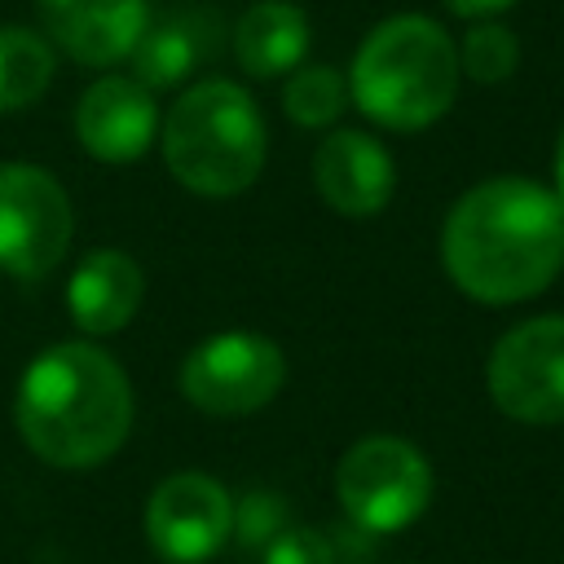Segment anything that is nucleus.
Returning <instances> with one entry per match:
<instances>
[{
  "label": "nucleus",
  "mask_w": 564,
  "mask_h": 564,
  "mask_svg": "<svg viewBox=\"0 0 564 564\" xmlns=\"http://www.w3.org/2000/svg\"><path fill=\"white\" fill-rule=\"evenodd\" d=\"M348 101V79L335 66H295L282 88V110L300 128H330Z\"/></svg>",
  "instance_id": "f3484780"
},
{
  "label": "nucleus",
  "mask_w": 564,
  "mask_h": 564,
  "mask_svg": "<svg viewBox=\"0 0 564 564\" xmlns=\"http://www.w3.org/2000/svg\"><path fill=\"white\" fill-rule=\"evenodd\" d=\"M308 53V18L286 0H256L234 22V57L251 79L286 75Z\"/></svg>",
  "instance_id": "2eb2a0df"
},
{
  "label": "nucleus",
  "mask_w": 564,
  "mask_h": 564,
  "mask_svg": "<svg viewBox=\"0 0 564 564\" xmlns=\"http://www.w3.org/2000/svg\"><path fill=\"white\" fill-rule=\"evenodd\" d=\"M436 489L427 454L405 436H361L335 463V498L352 529L361 533H401L414 524Z\"/></svg>",
  "instance_id": "39448f33"
},
{
  "label": "nucleus",
  "mask_w": 564,
  "mask_h": 564,
  "mask_svg": "<svg viewBox=\"0 0 564 564\" xmlns=\"http://www.w3.org/2000/svg\"><path fill=\"white\" fill-rule=\"evenodd\" d=\"M220 44V22L212 9H167L150 18L132 48V79L150 93L176 88L194 66H203Z\"/></svg>",
  "instance_id": "4468645a"
},
{
  "label": "nucleus",
  "mask_w": 564,
  "mask_h": 564,
  "mask_svg": "<svg viewBox=\"0 0 564 564\" xmlns=\"http://www.w3.org/2000/svg\"><path fill=\"white\" fill-rule=\"evenodd\" d=\"M520 66V40L502 22H471L458 44V75L476 84H502Z\"/></svg>",
  "instance_id": "a211bd4d"
},
{
  "label": "nucleus",
  "mask_w": 564,
  "mask_h": 564,
  "mask_svg": "<svg viewBox=\"0 0 564 564\" xmlns=\"http://www.w3.org/2000/svg\"><path fill=\"white\" fill-rule=\"evenodd\" d=\"M286 383V352L256 330H220L194 344L176 370L181 397L216 419L264 410Z\"/></svg>",
  "instance_id": "423d86ee"
},
{
  "label": "nucleus",
  "mask_w": 564,
  "mask_h": 564,
  "mask_svg": "<svg viewBox=\"0 0 564 564\" xmlns=\"http://www.w3.org/2000/svg\"><path fill=\"white\" fill-rule=\"evenodd\" d=\"M264 564H335V546L308 524H286L264 542Z\"/></svg>",
  "instance_id": "aec40b11"
},
{
  "label": "nucleus",
  "mask_w": 564,
  "mask_h": 564,
  "mask_svg": "<svg viewBox=\"0 0 564 564\" xmlns=\"http://www.w3.org/2000/svg\"><path fill=\"white\" fill-rule=\"evenodd\" d=\"M441 264L476 304L542 295L564 269V203L529 176H489L454 198L441 225Z\"/></svg>",
  "instance_id": "f257e3e1"
},
{
  "label": "nucleus",
  "mask_w": 564,
  "mask_h": 564,
  "mask_svg": "<svg viewBox=\"0 0 564 564\" xmlns=\"http://www.w3.org/2000/svg\"><path fill=\"white\" fill-rule=\"evenodd\" d=\"M286 529V502L278 494H264V489H251L242 502H234V533L247 542V546H264L273 533Z\"/></svg>",
  "instance_id": "6ab92c4d"
},
{
  "label": "nucleus",
  "mask_w": 564,
  "mask_h": 564,
  "mask_svg": "<svg viewBox=\"0 0 564 564\" xmlns=\"http://www.w3.org/2000/svg\"><path fill=\"white\" fill-rule=\"evenodd\" d=\"M458 44L427 13L383 18L352 53V106L392 132L432 128L458 97Z\"/></svg>",
  "instance_id": "7ed1b4c3"
},
{
  "label": "nucleus",
  "mask_w": 564,
  "mask_h": 564,
  "mask_svg": "<svg viewBox=\"0 0 564 564\" xmlns=\"http://www.w3.org/2000/svg\"><path fill=\"white\" fill-rule=\"evenodd\" d=\"M313 185L322 203L348 220L379 216L397 189L392 154L361 128H335L313 154Z\"/></svg>",
  "instance_id": "9d476101"
},
{
  "label": "nucleus",
  "mask_w": 564,
  "mask_h": 564,
  "mask_svg": "<svg viewBox=\"0 0 564 564\" xmlns=\"http://www.w3.org/2000/svg\"><path fill=\"white\" fill-rule=\"evenodd\" d=\"M13 423L40 463L66 471L101 467L132 432L128 370L93 339L53 344L22 370Z\"/></svg>",
  "instance_id": "f03ea898"
},
{
  "label": "nucleus",
  "mask_w": 564,
  "mask_h": 564,
  "mask_svg": "<svg viewBox=\"0 0 564 564\" xmlns=\"http://www.w3.org/2000/svg\"><path fill=\"white\" fill-rule=\"evenodd\" d=\"M141 295H145V273L141 264L119 251V247H97L79 260V269L70 273V286H66V313L70 322L88 335V339H101V335H115L123 330L137 308H141Z\"/></svg>",
  "instance_id": "ddd939ff"
},
{
  "label": "nucleus",
  "mask_w": 564,
  "mask_h": 564,
  "mask_svg": "<svg viewBox=\"0 0 564 564\" xmlns=\"http://www.w3.org/2000/svg\"><path fill=\"white\" fill-rule=\"evenodd\" d=\"M53 44L31 26H0V115L35 106L53 84Z\"/></svg>",
  "instance_id": "dca6fc26"
},
{
  "label": "nucleus",
  "mask_w": 564,
  "mask_h": 564,
  "mask_svg": "<svg viewBox=\"0 0 564 564\" xmlns=\"http://www.w3.org/2000/svg\"><path fill=\"white\" fill-rule=\"evenodd\" d=\"M44 40L79 66H115L132 57L150 0H35Z\"/></svg>",
  "instance_id": "f8f14e48"
},
{
  "label": "nucleus",
  "mask_w": 564,
  "mask_h": 564,
  "mask_svg": "<svg viewBox=\"0 0 564 564\" xmlns=\"http://www.w3.org/2000/svg\"><path fill=\"white\" fill-rule=\"evenodd\" d=\"M141 529L163 564H207L234 538V498L207 471H172L154 485Z\"/></svg>",
  "instance_id": "1a4fd4ad"
},
{
  "label": "nucleus",
  "mask_w": 564,
  "mask_h": 564,
  "mask_svg": "<svg viewBox=\"0 0 564 564\" xmlns=\"http://www.w3.org/2000/svg\"><path fill=\"white\" fill-rule=\"evenodd\" d=\"M75 137L101 163H137L159 137V106L132 75H101L75 106Z\"/></svg>",
  "instance_id": "9b49d317"
},
{
  "label": "nucleus",
  "mask_w": 564,
  "mask_h": 564,
  "mask_svg": "<svg viewBox=\"0 0 564 564\" xmlns=\"http://www.w3.org/2000/svg\"><path fill=\"white\" fill-rule=\"evenodd\" d=\"M555 194L564 203V128H560V141H555Z\"/></svg>",
  "instance_id": "4be33fe9"
},
{
  "label": "nucleus",
  "mask_w": 564,
  "mask_h": 564,
  "mask_svg": "<svg viewBox=\"0 0 564 564\" xmlns=\"http://www.w3.org/2000/svg\"><path fill=\"white\" fill-rule=\"evenodd\" d=\"M516 0H445V9L449 13H458V18H494V13H502V9H511Z\"/></svg>",
  "instance_id": "412c9836"
},
{
  "label": "nucleus",
  "mask_w": 564,
  "mask_h": 564,
  "mask_svg": "<svg viewBox=\"0 0 564 564\" xmlns=\"http://www.w3.org/2000/svg\"><path fill=\"white\" fill-rule=\"evenodd\" d=\"M75 234V212L62 181L40 163H0V269L40 282Z\"/></svg>",
  "instance_id": "6e6552de"
},
{
  "label": "nucleus",
  "mask_w": 564,
  "mask_h": 564,
  "mask_svg": "<svg viewBox=\"0 0 564 564\" xmlns=\"http://www.w3.org/2000/svg\"><path fill=\"white\" fill-rule=\"evenodd\" d=\"M163 163L181 189L234 198L256 185L269 159V128L256 97L229 79L185 88L159 128Z\"/></svg>",
  "instance_id": "20e7f679"
},
{
  "label": "nucleus",
  "mask_w": 564,
  "mask_h": 564,
  "mask_svg": "<svg viewBox=\"0 0 564 564\" xmlns=\"http://www.w3.org/2000/svg\"><path fill=\"white\" fill-rule=\"evenodd\" d=\"M485 388L524 427L564 423V313H538L502 330L485 361Z\"/></svg>",
  "instance_id": "0eeeda50"
}]
</instances>
